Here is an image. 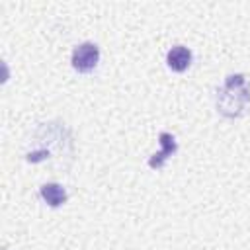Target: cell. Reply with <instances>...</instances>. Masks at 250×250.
<instances>
[{"label": "cell", "mask_w": 250, "mask_h": 250, "mask_svg": "<svg viewBox=\"0 0 250 250\" xmlns=\"http://www.w3.org/2000/svg\"><path fill=\"white\" fill-rule=\"evenodd\" d=\"M166 62L174 72H184L189 64H191V51L184 45H176L168 51L166 55Z\"/></svg>", "instance_id": "3"}, {"label": "cell", "mask_w": 250, "mask_h": 250, "mask_svg": "<svg viewBox=\"0 0 250 250\" xmlns=\"http://www.w3.org/2000/svg\"><path fill=\"white\" fill-rule=\"evenodd\" d=\"M98 61H100V49H98L96 43H90V41L76 45L74 51H72V59H70L72 68L78 70V72H90V70H94L96 64H98Z\"/></svg>", "instance_id": "2"}, {"label": "cell", "mask_w": 250, "mask_h": 250, "mask_svg": "<svg viewBox=\"0 0 250 250\" xmlns=\"http://www.w3.org/2000/svg\"><path fill=\"white\" fill-rule=\"evenodd\" d=\"M250 102V88L244 74H229L225 84L217 92V109L225 117L242 115L244 107Z\"/></svg>", "instance_id": "1"}, {"label": "cell", "mask_w": 250, "mask_h": 250, "mask_svg": "<svg viewBox=\"0 0 250 250\" xmlns=\"http://www.w3.org/2000/svg\"><path fill=\"white\" fill-rule=\"evenodd\" d=\"M158 139H160L162 148H160V152H156V154L150 156V160H148V166H150V168H160V166L164 164V160H166L168 156H172V154L176 152V148H178L176 139H174L170 133H160Z\"/></svg>", "instance_id": "4"}, {"label": "cell", "mask_w": 250, "mask_h": 250, "mask_svg": "<svg viewBox=\"0 0 250 250\" xmlns=\"http://www.w3.org/2000/svg\"><path fill=\"white\" fill-rule=\"evenodd\" d=\"M41 197L47 201V205L59 207V205H62L66 201V191L59 184H43L41 186Z\"/></svg>", "instance_id": "5"}]
</instances>
